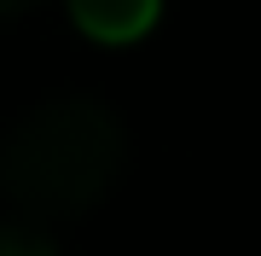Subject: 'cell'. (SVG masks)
<instances>
[{"instance_id": "obj_2", "label": "cell", "mask_w": 261, "mask_h": 256, "mask_svg": "<svg viewBox=\"0 0 261 256\" xmlns=\"http://www.w3.org/2000/svg\"><path fill=\"white\" fill-rule=\"evenodd\" d=\"M75 29L87 41H105V47H128L157 29L163 18V0H64Z\"/></svg>"}, {"instance_id": "obj_4", "label": "cell", "mask_w": 261, "mask_h": 256, "mask_svg": "<svg viewBox=\"0 0 261 256\" xmlns=\"http://www.w3.org/2000/svg\"><path fill=\"white\" fill-rule=\"evenodd\" d=\"M35 6H47V0H0V18H23V12H35Z\"/></svg>"}, {"instance_id": "obj_3", "label": "cell", "mask_w": 261, "mask_h": 256, "mask_svg": "<svg viewBox=\"0 0 261 256\" xmlns=\"http://www.w3.org/2000/svg\"><path fill=\"white\" fill-rule=\"evenodd\" d=\"M0 256H58V245L35 221H0Z\"/></svg>"}, {"instance_id": "obj_1", "label": "cell", "mask_w": 261, "mask_h": 256, "mask_svg": "<svg viewBox=\"0 0 261 256\" xmlns=\"http://www.w3.org/2000/svg\"><path fill=\"white\" fill-rule=\"evenodd\" d=\"M128 163V128L93 94H58L0 140V198L23 221H75L105 204Z\"/></svg>"}]
</instances>
